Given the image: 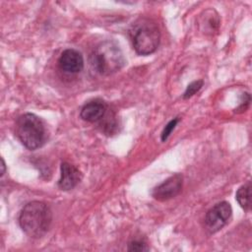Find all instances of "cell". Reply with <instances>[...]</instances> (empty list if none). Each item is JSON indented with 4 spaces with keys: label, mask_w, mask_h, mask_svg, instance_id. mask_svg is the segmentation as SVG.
I'll use <instances>...</instances> for the list:
<instances>
[{
    "label": "cell",
    "mask_w": 252,
    "mask_h": 252,
    "mask_svg": "<svg viewBox=\"0 0 252 252\" xmlns=\"http://www.w3.org/2000/svg\"><path fill=\"white\" fill-rule=\"evenodd\" d=\"M15 132L20 142L29 150L40 148L46 139L43 122L33 113H25L19 116Z\"/></svg>",
    "instance_id": "cell-4"
},
{
    "label": "cell",
    "mask_w": 252,
    "mask_h": 252,
    "mask_svg": "<svg viewBox=\"0 0 252 252\" xmlns=\"http://www.w3.org/2000/svg\"><path fill=\"white\" fill-rule=\"evenodd\" d=\"M232 214L231 206L228 202L222 201L212 207L206 214L205 226L210 233H215L221 229L229 220Z\"/></svg>",
    "instance_id": "cell-5"
},
{
    "label": "cell",
    "mask_w": 252,
    "mask_h": 252,
    "mask_svg": "<svg viewBox=\"0 0 252 252\" xmlns=\"http://www.w3.org/2000/svg\"><path fill=\"white\" fill-rule=\"evenodd\" d=\"M58 65L65 73L77 74L84 68V58L79 51L68 48L61 53L58 59Z\"/></svg>",
    "instance_id": "cell-7"
},
{
    "label": "cell",
    "mask_w": 252,
    "mask_h": 252,
    "mask_svg": "<svg viewBox=\"0 0 252 252\" xmlns=\"http://www.w3.org/2000/svg\"><path fill=\"white\" fill-rule=\"evenodd\" d=\"M128 250L129 251L142 252V251H148L149 247H148L147 242L145 240H143V239H133L128 244Z\"/></svg>",
    "instance_id": "cell-13"
},
{
    "label": "cell",
    "mask_w": 252,
    "mask_h": 252,
    "mask_svg": "<svg viewBox=\"0 0 252 252\" xmlns=\"http://www.w3.org/2000/svg\"><path fill=\"white\" fill-rule=\"evenodd\" d=\"M197 24L200 32H202L205 34L212 35L216 32H218L220 25V19L218 12L215 9L209 8L204 10L199 15Z\"/></svg>",
    "instance_id": "cell-9"
},
{
    "label": "cell",
    "mask_w": 252,
    "mask_h": 252,
    "mask_svg": "<svg viewBox=\"0 0 252 252\" xmlns=\"http://www.w3.org/2000/svg\"><path fill=\"white\" fill-rule=\"evenodd\" d=\"M106 103L100 99H94L86 103L80 112V116L83 120L88 122H99L106 114Z\"/></svg>",
    "instance_id": "cell-10"
},
{
    "label": "cell",
    "mask_w": 252,
    "mask_h": 252,
    "mask_svg": "<svg viewBox=\"0 0 252 252\" xmlns=\"http://www.w3.org/2000/svg\"><path fill=\"white\" fill-rule=\"evenodd\" d=\"M5 169H6V166H5V161L3 158H1V172H0V175L3 176L4 173H5Z\"/></svg>",
    "instance_id": "cell-15"
},
{
    "label": "cell",
    "mask_w": 252,
    "mask_h": 252,
    "mask_svg": "<svg viewBox=\"0 0 252 252\" xmlns=\"http://www.w3.org/2000/svg\"><path fill=\"white\" fill-rule=\"evenodd\" d=\"M60 171L61 174L58 180V186L61 190H72L82 179V174L80 170L69 162H62Z\"/></svg>",
    "instance_id": "cell-8"
},
{
    "label": "cell",
    "mask_w": 252,
    "mask_h": 252,
    "mask_svg": "<svg viewBox=\"0 0 252 252\" xmlns=\"http://www.w3.org/2000/svg\"><path fill=\"white\" fill-rule=\"evenodd\" d=\"M182 185L183 177L181 174L176 173L168 177L166 180H164L157 187H155L152 192V195L158 201H167L169 199L176 197L180 193Z\"/></svg>",
    "instance_id": "cell-6"
},
{
    "label": "cell",
    "mask_w": 252,
    "mask_h": 252,
    "mask_svg": "<svg viewBox=\"0 0 252 252\" xmlns=\"http://www.w3.org/2000/svg\"><path fill=\"white\" fill-rule=\"evenodd\" d=\"M250 191H251V184H250V182H247L246 184L240 186L235 194V198H236L238 204L245 211H249L250 207H251Z\"/></svg>",
    "instance_id": "cell-11"
},
{
    "label": "cell",
    "mask_w": 252,
    "mask_h": 252,
    "mask_svg": "<svg viewBox=\"0 0 252 252\" xmlns=\"http://www.w3.org/2000/svg\"><path fill=\"white\" fill-rule=\"evenodd\" d=\"M90 63L93 69L102 76H109L125 64V57L119 45L112 40L99 42L90 55Z\"/></svg>",
    "instance_id": "cell-2"
},
{
    "label": "cell",
    "mask_w": 252,
    "mask_h": 252,
    "mask_svg": "<svg viewBox=\"0 0 252 252\" xmlns=\"http://www.w3.org/2000/svg\"><path fill=\"white\" fill-rule=\"evenodd\" d=\"M130 36L135 51L146 56L154 53L158 47L160 32L155 21L141 18L132 25Z\"/></svg>",
    "instance_id": "cell-3"
},
{
    "label": "cell",
    "mask_w": 252,
    "mask_h": 252,
    "mask_svg": "<svg viewBox=\"0 0 252 252\" xmlns=\"http://www.w3.org/2000/svg\"><path fill=\"white\" fill-rule=\"evenodd\" d=\"M178 121H179V118H177V117L173 118L164 126V128L161 132V135H160V138H161L162 142H165L167 140V138L169 137V135L171 134V132L174 130L175 126L177 125Z\"/></svg>",
    "instance_id": "cell-14"
},
{
    "label": "cell",
    "mask_w": 252,
    "mask_h": 252,
    "mask_svg": "<svg viewBox=\"0 0 252 252\" xmlns=\"http://www.w3.org/2000/svg\"><path fill=\"white\" fill-rule=\"evenodd\" d=\"M51 221L50 208L40 201H32L25 205L19 216L22 230L32 238L42 237L48 231Z\"/></svg>",
    "instance_id": "cell-1"
},
{
    "label": "cell",
    "mask_w": 252,
    "mask_h": 252,
    "mask_svg": "<svg viewBox=\"0 0 252 252\" xmlns=\"http://www.w3.org/2000/svg\"><path fill=\"white\" fill-rule=\"evenodd\" d=\"M203 87V81L202 80H198V81H194L191 84H189L183 94V98L187 99L192 97L196 93H198L201 88Z\"/></svg>",
    "instance_id": "cell-12"
}]
</instances>
